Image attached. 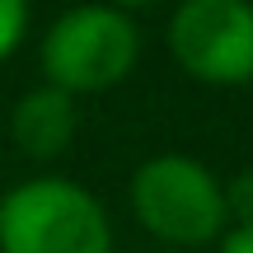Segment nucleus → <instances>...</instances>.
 Masks as SVG:
<instances>
[{
    "mask_svg": "<svg viewBox=\"0 0 253 253\" xmlns=\"http://www.w3.org/2000/svg\"><path fill=\"white\" fill-rule=\"evenodd\" d=\"M136 61H141V28L126 9L108 0H84V5L61 9L38 47L47 84L75 99L108 94L136 71Z\"/></svg>",
    "mask_w": 253,
    "mask_h": 253,
    "instance_id": "f03ea898",
    "label": "nucleus"
},
{
    "mask_svg": "<svg viewBox=\"0 0 253 253\" xmlns=\"http://www.w3.org/2000/svg\"><path fill=\"white\" fill-rule=\"evenodd\" d=\"M28 33V0H0V66L19 52Z\"/></svg>",
    "mask_w": 253,
    "mask_h": 253,
    "instance_id": "423d86ee",
    "label": "nucleus"
},
{
    "mask_svg": "<svg viewBox=\"0 0 253 253\" xmlns=\"http://www.w3.org/2000/svg\"><path fill=\"white\" fill-rule=\"evenodd\" d=\"M164 38L188 80L211 89L253 84V0H183Z\"/></svg>",
    "mask_w": 253,
    "mask_h": 253,
    "instance_id": "20e7f679",
    "label": "nucleus"
},
{
    "mask_svg": "<svg viewBox=\"0 0 253 253\" xmlns=\"http://www.w3.org/2000/svg\"><path fill=\"white\" fill-rule=\"evenodd\" d=\"M75 94L56 89V84H38L9 108V141L19 145V155L28 160H56L71 150L75 126H80V108Z\"/></svg>",
    "mask_w": 253,
    "mask_h": 253,
    "instance_id": "39448f33",
    "label": "nucleus"
},
{
    "mask_svg": "<svg viewBox=\"0 0 253 253\" xmlns=\"http://www.w3.org/2000/svg\"><path fill=\"white\" fill-rule=\"evenodd\" d=\"M126 197H131L136 225L150 239H160V249L197 253L230 230L225 183L197 155L160 150L150 160H141L131 173Z\"/></svg>",
    "mask_w": 253,
    "mask_h": 253,
    "instance_id": "f257e3e1",
    "label": "nucleus"
},
{
    "mask_svg": "<svg viewBox=\"0 0 253 253\" xmlns=\"http://www.w3.org/2000/svg\"><path fill=\"white\" fill-rule=\"evenodd\" d=\"M108 5H118V9H126V14H131V9H145V5H160V0H108Z\"/></svg>",
    "mask_w": 253,
    "mask_h": 253,
    "instance_id": "1a4fd4ad",
    "label": "nucleus"
},
{
    "mask_svg": "<svg viewBox=\"0 0 253 253\" xmlns=\"http://www.w3.org/2000/svg\"><path fill=\"white\" fill-rule=\"evenodd\" d=\"M0 253H113V220L75 178H24L0 197Z\"/></svg>",
    "mask_w": 253,
    "mask_h": 253,
    "instance_id": "7ed1b4c3",
    "label": "nucleus"
},
{
    "mask_svg": "<svg viewBox=\"0 0 253 253\" xmlns=\"http://www.w3.org/2000/svg\"><path fill=\"white\" fill-rule=\"evenodd\" d=\"M225 211H230V225H253V169L225 183Z\"/></svg>",
    "mask_w": 253,
    "mask_h": 253,
    "instance_id": "0eeeda50",
    "label": "nucleus"
},
{
    "mask_svg": "<svg viewBox=\"0 0 253 253\" xmlns=\"http://www.w3.org/2000/svg\"><path fill=\"white\" fill-rule=\"evenodd\" d=\"M216 253H253V225H230L216 239Z\"/></svg>",
    "mask_w": 253,
    "mask_h": 253,
    "instance_id": "6e6552de",
    "label": "nucleus"
},
{
    "mask_svg": "<svg viewBox=\"0 0 253 253\" xmlns=\"http://www.w3.org/2000/svg\"><path fill=\"white\" fill-rule=\"evenodd\" d=\"M160 253H178V249H160Z\"/></svg>",
    "mask_w": 253,
    "mask_h": 253,
    "instance_id": "9d476101",
    "label": "nucleus"
}]
</instances>
